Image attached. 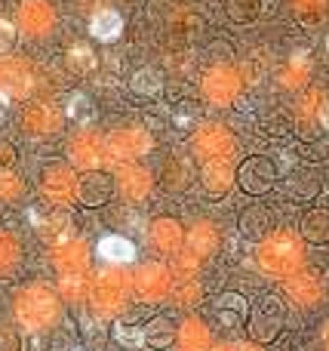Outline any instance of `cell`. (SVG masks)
Returning a JSON list of instances; mask_svg holds the SVG:
<instances>
[{
    "instance_id": "obj_1",
    "label": "cell",
    "mask_w": 329,
    "mask_h": 351,
    "mask_svg": "<svg viewBox=\"0 0 329 351\" xmlns=\"http://www.w3.org/2000/svg\"><path fill=\"white\" fill-rule=\"evenodd\" d=\"M305 262V247L293 231H274L259 243V265L271 278H289Z\"/></svg>"
},
{
    "instance_id": "obj_2",
    "label": "cell",
    "mask_w": 329,
    "mask_h": 351,
    "mask_svg": "<svg viewBox=\"0 0 329 351\" xmlns=\"http://www.w3.org/2000/svg\"><path fill=\"white\" fill-rule=\"evenodd\" d=\"M16 321L25 330H43L59 321V296L43 284L25 287L16 296Z\"/></svg>"
},
{
    "instance_id": "obj_3",
    "label": "cell",
    "mask_w": 329,
    "mask_h": 351,
    "mask_svg": "<svg viewBox=\"0 0 329 351\" xmlns=\"http://www.w3.org/2000/svg\"><path fill=\"white\" fill-rule=\"evenodd\" d=\"M127 293H129V278L120 271V265L111 268V271H102L92 284V308L98 315L111 317L123 308L127 302Z\"/></svg>"
},
{
    "instance_id": "obj_4",
    "label": "cell",
    "mask_w": 329,
    "mask_h": 351,
    "mask_svg": "<svg viewBox=\"0 0 329 351\" xmlns=\"http://www.w3.org/2000/svg\"><path fill=\"white\" fill-rule=\"evenodd\" d=\"M145 152H151V136L145 130H117L105 139V160L111 167L129 164V160L142 158Z\"/></svg>"
},
{
    "instance_id": "obj_5",
    "label": "cell",
    "mask_w": 329,
    "mask_h": 351,
    "mask_svg": "<svg viewBox=\"0 0 329 351\" xmlns=\"http://www.w3.org/2000/svg\"><path fill=\"white\" fill-rule=\"evenodd\" d=\"M240 74L228 65H215L203 74V96L213 105H231L240 93Z\"/></svg>"
},
{
    "instance_id": "obj_6",
    "label": "cell",
    "mask_w": 329,
    "mask_h": 351,
    "mask_svg": "<svg viewBox=\"0 0 329 351\" xmlns=\"http://www.w3.org/2000/svg\"><path fill=\"white\" fill-rule=\"evenodd\" d=\"M40 191L53 204H71L77 197V179L65 164H49L40 173Z\"/></svg>"
},
{
    "instance_id": "obj_7",
    "label": "cell",
    "mask_w": 329,
    "mask_h": 351,
    "mask_svg": "<svg viewBox=\"0 0 329 351\" xmlns=\"http://www.w3.org/2000/svg\"><path fill=\"white\" fill-rule=\"evenodd\" d=\"M172 278H170V268L157 265V262H145V265L135 271V293H139L145 302H157L170 293Z\"/></svg>"
},
{
    "instance_id": "obj_8",
    "label": "cell",
    "mask_w": 329,
    "mask_h": 351,
    "mask_svg": "<svg viewBox=\"0 0 329 351\" xmlns=\"http://www.w3.org/2000/svg\"><path fill=\"white\" fill-rule=\"evenodd\" d=\"M252 336L262 342H271L283 327V302L277 296H265L252 311Z\"/></svg>"
},
{
    "instance_id": "obj_9",
    "label": "cell",
    "mask_w": 329,
    "mask_h": 351,
    "mask_svg": "<svg viewBox=\"0 0 329 351\" xmlns=\"http://www.w3.org/2000/svg\"><path fill=\"white\" fill-rule=\"evenodd\" d=\"M194 152L200 154L203 160L231 158V154H234V139L228 136L225 127H215V123H209V127L197 130V136H194Z\"/></svg>"
},
{
    "instance_id": "obj_10",
    "label": "cell",
    "mask_w": 329,
    "mask_h": 351,
    "mask_svg": "<svg viewBox=\"0 0 329 351\" xmlns=\"http://www.w3.org/2000/svg\"><path fill=\"white\" fill-rule=\"evenodd\" d=\"M274 179H277V173L268 158H250L240 164V188H244L246 194H252V197L268 191V188L274 185Z\"/></svg>"
},
{
    "instance_id": "obj_11",
    "label": "cell",
    "mask_w": 329,
    "mask_h": 351,
    "mask_svg": "<svg viewBox=\"0 0 329 351\" xmlns=\"http://www.w3.org/2000/svg\"><path fill=\"white\" fill-rule=\"evenodd\" d=\"M68 158H71V164L77 167V170H96L98 164H102L105 158V139H98L96 133H80L71 139V145H68Z\"/></svg>"
},
{
    "instance_id": "obj_12",
    "label": "cell",
    "mask_w": 329,
    "mask_h": 351,
    "mask_svg": "<svg viewBox=\"0 0 329 351\" xmlns=\"http://www.w3.org/2000/svg\"><path fill=\"white\" fill-rule=\"evenodd\" d=\"M31 80L34 74L25 59H0V93L3 96H28Z\"/></svg>"
},
{
    "instance_id": "obj_13",
    "label": "cell",
    "mask_w": 329,
    "mask_h": 351,
    "mask_svg": "<svg viewBox=\"0 0 329 351\" xmlns=\"http://www.w3.org/2000/svg\"><path fill=\"white\" fill-rule=\"evenodd\" d=\"M18 25H22L25 34L40 37L55 25V10L47 0H25L22 10H18Z\"/></svg>"
},
{
    "instance_id": "obj_14",
    "label": "cell",
    "mask_w": 329,
    "mask_h": 351,
    "mask_svg": "<svg viewBox=\"0 0 329 351\" xmlns=\"http://www.w3.org/2000/svg\"><path fill=\"white\" fill-rule=\"evenodd\" d=\"M151 185H154V179L145 167H139V164L117 167V188H120V194L127 200H145L151 194Z\"/></svg>"
},
{
    "instance_id": "obj_15",
    "label": "cell",
    "mask_w": 329,
    "mask_h": 351,
    "mask_svg": "<svg viewBox=\"0 0 329 351\" xmlns=\"http://www.w3.org/2000/svg\"><path fill=\"white\" fill-rule=\"evenodd\" d=\"M287 296L293 299L295 305H302V308H314V305L324 299V284H320L314 274H289L287 278Z\"/></svg>"
},
{
    "instance_id": "obj_16",
    "label": "cell",
    "mask_w": 329,
    "mask_h": 351,
    "mask_svg": "<svg viewBox=\"0 0 329 351\" xmlns=\"http://www.w3.org/2000/svg\"><path fill=\"white\" fill-rule=\"evenodd\" d=\"M114 194V179L108 173H96L92 170L86 179L77 182V200L83 206H102L108 204V197Z\"/></svg>"
},
{
    "instance_id": "obj_17",
    "label": "cell",
    "mask_w": 329,
    "mask_h": 351,
    "mask_svg": "<svg viewBox=\"0 0 329 351\" xmlns=\"http://www.w3.org/2000/svg\"><path fill=\"white\" fill-rule=\"evenodd\" d=\"M53 262L59 271H83L86 262H90V247H86V241H80V237H71V241H65V243H55Z\"/></svg>"
},
{
    "instance_id": "obj_18",
    "label": "cell",
    "mask_w": 329,
    "mask_h": 351,
    "mask_svg": "<svg viewBox=\"0 0 329 351\" xmlns=\"http://www.w3.org/2000/svg\"><path fill=\"white\" fill-rule=\"evenodd\" d=\"M22 127H25V133H31V136L55 133V130H59V114H55L53 105H43V102L28 105L22 114Z\"/></svg>"
},
{
    "instance_id": "obj_19",
    "label": "cell",
    "mask_w": 329,
    "mask_h": 351,
    "mask_svg": "<svg viewBox=\"0 0 329 351\" xmlns=\"http://www.w3.org/2000/svg\"><path fill=\"white\" fill-rule=\"evenodd\" d=\"M182 241H185V234H182V225H179L176 219L160 216L151 222V243L157 250H163V253H179Z\"/></svg>"
},
{
    "instance_id": "obj_20",
    "label": "cell",
    "mask_w": 329,
    "mask_h": 351,
    "mask_svg": "<svg viewBox=\"0 0 329 351\" xmlns=\"http://www.w3.org/2000/svg\"><path fill=\"white\" fill-rule=\"evenodd\" d=\"M234 182V167L228 158H219V160H207V167H203V188H207L209 194H215V197H222V194L231 188Z\"/></svg>"
},
{
    "instance_id": "obj_21",
    "label": "cell",
    "mask_w": 329,
    "mask_h": 351,
    "mask_svg": "<svg viewBox=\"0 0 329 351\" xmlns=\"http://www.w3.org/2000/svg\"><path fill=\"white\" fill-rule=\"evenodd\" d=\"M98 259L108 262V265H127V262L135 259V247L133 241H127L120 234H105L98 241Z\"/></svg>"
},
{
    "instance_id": "obj_22",
    "label": "cell",
    "mask_w": 329,
    "mask_h": 351,
    "mask_svg": "<svg viewBox=\"0 0 329 351\" xmlns=\"http://www.w3.org/2000/svg\"><path fill=\"white\" fill-rule=\"evenodd\" d=\"M90 31H92V37H96V40H105V43L117 40V37L123 34V19H120V12H114V10H98V12H92Z\"/></svg>"
},
{
    "instance_id": "obj_23",
    "label": "cell",
    "mask_w": 329,
    "mask_h": 351,
    "mask_svg": "<svg viewBox=\"0 0 329 351\" xmlns=\"http://www.w3.org/2000/svg\"><path fill=\"white\" fill-rule=\"evenodd\" d=\"M71 231H74V219H71V213H65V210L49 213V216L40 222V234L47 237L49 243L71 241Z\"/></svg>"
},
{
    "instance_id": "obj_24",
    "label": "cell",
    "mask_w": 329,
    "mask_h": 351,
    "mask_svg": "<svg viewBox=\"0 0 329 351\" xmlns=\"http://www.w3.org/2000/svg\"><path fill=\"white\" fill-rule=\"evenodd\" d=\"M213 346V339H209V330L203 321H197V317H188V321L179 327V348L185 351H200V348H209Z\"/></svg>"
},
{
    "instance_id": "obj_25",
    "label": "cell",
    "mask_w": 329,
    "mask_h": 351,
    "mask_svg": "<svg viewBox=\"0 0 329 351\" xmlns=\"http://www.w3.org/2000/svg\"><path fill=\"white\" fill-rule=\"evenodd\" d=\"M215 247H219V231H215L209 222H197L194 228L188 231V250L197 256V259L215 253Z\"/></svg>"
},
{
    "instance_id": "obj_26",
    "label": "cell",
    "mask_w": 329,
    "mask_h": 351,
    "mask_svg": "<svg viewBox=\"0 0 329 351\" xmlns=\"http://www.w3.org/2000/svg\"><path fill=\"white\" fill-rule=\"evenodd\" d=\"M59 293L68 302H83L90 296V274L86 271H62Z\"/></svg>"
},
{
    "instance_id": "obj_27",
    "label": "cell",
    "mask_w": 329,
    "mask_h": 351,
    "mask_svg": "<svg viewBox=\"0 0 329 351\" xmlns=\"http://www.w3.org/2000/svg\"><path fill=\"white\" fill-rule=\"evenodd\" d=\"M302 234L311 243H329V210H314L302 219Z\"/></svg>"
},
{
    "instance_id": "obj_28",
    "label": "cell",
    "mask_w": 329,
    "mask_h": 351,
    "mask_svg": "<svg viewBox=\"0 0 329 351\" xmlns=\"http://www.w3.org/2000/svg\"><path fill=\"white\" fill-rule=\"evenodd\" d=\"M268 228H271V216L262 206H250V210L244 213V219H240V231H244L246 237H252V241H265Z\"/></svg>"
},
{
    "instance_id": "obj_29",
    "label": "cell",
    "mask_w": 329,
    "mask_h": 351,
    "mask_svg": "<svg viewBox=\"0 0 329 351\" xmlns=\"http://www.w3.org/2000/svg\"><path fill=\"white\" fill-rule=\"evenodd\" d=\"M68 68H71L74 74H90L92 68H96V53H92L86 43H74V47L68 49Z\"/></svg>"
},
{
    "instance_id": "obj_30",
    "label": "cell",
    "mask_w": 329,
    "mask_h": 351,
    "mask_svg": "<svg viewBox=\"0 0 329 351\" xmlns=\"http://www.w3.org/2000/svg\"><path fill=\"white\" fill-rule=\"evenodd\" d=\"M293 10L305 25H317L326 16L329 0H293Z\"/></svg>"
},
{
    "instance_id": "obj_31",
    "label": "cell",
    "mask_w": 329,
    "mask_h": 351,
    "mask_svg": "<svg viewBox=\"0 0 329 351\" xmlns=\"http://www.w3.org/2000/svg\"><path fill=\"white\" fill-rule=\"evenodd\" d=\"M133 90L139 93V96H157L160 86H163V80H160V74L154 71V68H142V71L133 74Z\"/></svg>"
},
{
    "instance_id": "obj_32",
    "label": "cell",
    "mask_w": 329,
    "mask_h": 351,
    "mask_svg": "<svg viewBox=\"0 0 329 351\" xmlns=\"http://www.w3.org/2000/svg\"><path fill=\"white\" fill-rule=\"evenodd\" d=\"M244 308H246V302L237 296V293H228V296L215 305L222 324H228V327H231V324H237V321H244Z\"/></svg>"
},
{
    "instance_id": "obj_33",
    "label": "cell",
    "mask_w": 329,
    "mask_h": 351,
    "mask_svg": "<svg viewBox=\"0 0 329 351\" xmlns=\"http://www.w3.org/2000/svg\"><path fill=\"white\" fill-rule=\"evenodd\" d=\"M68 117H71L74 123H92L96 108H92V102L83 96V93H74V96L68 99Z\"/></svg>"
},
{
    "instance_id": "obj_34",
    "label": "cell",
    "mask_w": 329,
    "mask_h": 351,
    "mask_svg": "<svg viewBox=\"0 0 329 351\" xmlns=\"http://www.w3.org/2000/svg\"><path fill=\"white\" fill-rule=\"evenodd\" d=\"M308 71H311V68H308L305 56H295V59L287 65V71L280 74V84L289 86V90H295V86H302L308 80Z\"/></svg>"
},
{
    "instance_id": "obj_35",
    "label": "cell",
    "mask_w": 329,
    "mask_h": 351,
    "mask_svg": "<svg viewBox=\"0 0 329 351\" xmlns=\"http://www.w3.org/2000/svg\"><path fill=\"white\" fill-rule=\"evenodd\" d=\"M317 176H308L305 170L302 173H295L293 179H289V194H293L295 200H308V197H314L317 194Z\"/></svg>"
},
{
    "instance_id": "obj_36",
    "label": "cell",
    "mask_w": 329,
    "mask_h": 351,
    "mask_svg": "<svg viewBox=\"0 0 329 351\" xmlns=\"http://www.w3.org/2000/svg\"><path fill=\"white\" fill-rule=\"evenodd\" d=\"M170 339H172V327H170V321H166V317H154L151 327L145 330V346L160 348V346H170Z\"/></svg>"
},
{
    "instance_id": "obj_37",
    "label": "cell",
    "mask_w": 329,
    "mask_h": 351,
    "mask_svg": "<svg viewBox=\"0 0 329 351\" xmlns=\"http://www.w3.org/2000/svg\"><path fill=\"white\" fill-rule=\"evenodd\" d=\"M114 339L127 348H142L145 346V330L142 327H129V324H114Z\"/></svg>"
},
{
    "instance_id": "obj_38",
    "label": "cell",
    "mask_w": 329,
    "mask_h": 351,
    "mask_svg": "<svg viewBox=\"0 0 329 351\" xmlns=\"http://www.w3.org/2000/svg\"><path fill=\"white\" fill-rule=\"evenodd\" d=\"M16 262H18V243H16V237L6 234V231H0V274L10 271Z\"/></svg>"
},
{
    "instance_id": "obj_39",
    "label": "cell",
    "mask_w": 329,
    "mask_h": 351,
    "mask_svg": "<svg viewBox=\"0 0 329 351\" xmlns=\"http://www.w3.org/2000/svg\"><path fill=\"white\" fill-rule=\"evenodd\" d=\"M228 12L237 22H250L259 16V0H228Z\"/></svg>"
},
{
    "instance_id": "obj_40",
    "label": "cell",
    "mask_w": 329,
    "mask_h": 351,
    "mask_svg": "<svg viewBox=\"0 0 329 351\" xmlns=\"http://www.w3.org/2000/svg\"><path fill=\"white\" fill-rule=\"evenodd\" d=\"M22 191H25V185L18 176L0 173V200H16V197H22Z\"/></svg>"
},
{
    "instance_id": "obj_41",
    "label": "cell",
    "mask_w": 329,
    "mask_h": 351,
    "mask_svg": "<svg viewBox=\"0 0 329 351\" xmlns=\"http://www.w3.org/2000/svg\"><path fill=\"white\" fill-rule=\"evenodd\" d=\"M197 299H200V284H191V280H185V284L176 290V302L179 305H194Z\"/></svg>"
},
{
    "instance_id": "obj_42",
    "label": "cell",
    "mask_w": 329,
    "mask_h": 351,
    "mask_svg": "<svg viewBox=\"0 0 329 351\" xmlns=\"http://www.w3.org/2000/svg\"><path fill=\"white\" fill-rule=\"evenodd\" d=\"M12 40H16V25L0 19V53H6L12 47Z\"/></svg>"
},
{
    "instance_id": "obj_43",
    "label": "cell",
    "mask_w": 329,
    "mask_h": 351,
    "mask_svg": "<svg viewBox=\"0 0 329 351\" xmlns=\"http://www.w3.org/2000/svg\"><path fill=\"white\" fill-rule=\"evenodd\" d=\"M176 268H179L182 274H194V271H197V256L191 253V250H188V253H182V256L176 259Z\"/></svg>"
},
{
    "instance_id": "obj_44",
    "label": "cell",
    "mask_w": 329,
    "mask_h": 351,
    "mask_svg": "<svg viewBox=\"0 0 329 351\" xmlns=\"http://www.w3.org/2000/svg\"><path fill=\"white\" fill-rule=\"evenodd\" d=\"M12 160H16V152H12V148L6 145V142H0V173L10 170Z\"/></svg>"
},
{
    "instance_id": "obj_45",
    "label": "cell",
    "mask_w": 329,
    "mask_h": 351,
    "mask_svg": "<svg viewBox=\"0 0 329 351\" xmlns=\"http://www.w3.org/2000/svg\"><path fill=\"white\" fill-rule=\"evenodd\" d=\"M320 123H324V127L329 130V99L324 102V108H320Z\"/></svg>"
},
{
    "instance_id": "obj_46",
    "label": "cell",
    "mask_w": 329,
    "mask_h": 351,
    "mask_svg": "<svg viewBox=\"0 0 329 351\" xmlns=\"http://www.w3.org/2000/svg\"><path fill=\"white\" fill-rule=\"evenodd\" d=\"M3 117H6V96L0 93V121H3Z\"/></svg>"
},
{
    "instance_id": "obj_47",
    "label": "cell",
    "mask_w": 329,
    "mask_h": 351,
    "mask_svg": "<svg viewBox=\"0 0 329 351\" xmlns=\"http://www.w3.org/2000/svg\"><path fill=\"white\" fill-rule=\"evenodd\" d=\"M324 342H326V348H329V327L324 330Z\"/></svg>"
},
{
    "instance_id": "obj_48",
    "label": "cell",
    "mask_w": 329,
    "mask_h": 351,
    "mask_svg": "<svg viewBox=\"0 0 329 351\" xmlns=\"http://www.w3.org/2000/svg\"><path fill=\"white\" fill-rule=\"evenodd\" d=\"M326 53H329V34H326Z\"/></svg>"
}]
</instances>
